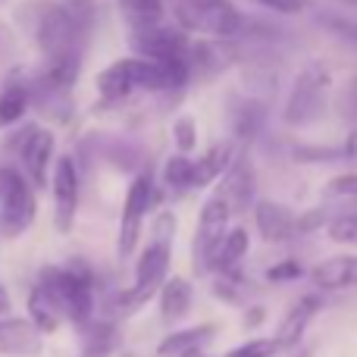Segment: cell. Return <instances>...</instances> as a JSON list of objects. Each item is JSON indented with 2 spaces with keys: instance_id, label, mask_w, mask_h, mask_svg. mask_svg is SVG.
<instances>
[{
  "instance_id": "obj_1",
  "label": "cell",
  "mask_w": 357,
  "mask_h": 357,
  "mask_svg": "<svg viewBox=\"0 0 357 357\" xmlns=\"http://www.w3.org/2000/svg\"><path fill=\"white\" fill-rule=\"evenodd\" d=\"M29 13L31 38H35L44 63L85 56V44L91 38L94 19H98L94 0H44V3H31Z\"/></svg>"
},
{
  "instance_id": "obj_2",
  "label": "cell",
  "mask_w": 357,
  "mask_h": 357,
  "mask_svg": "<svg viewBox=\"0 0 357 357\" xmlns=\"http://www.w3.org/2000/svg\"><path fill=\"white\" fill-rule=\"evenodd\" d=\"M38 289L47 291V298L56 304L63 320L85 326L91 323L94 310V276L85 264H69V266H44L38 276Z\"/></svg>"
},
{
  "instance_id": "obj_3",
  "label": "cell",
  "mask_w": 357,
  "mask_h": 357,
  "mask_svg": "<svg viewBox=\"0 0 357 357\" xmlns=\"http://www.w3.org/2000/svg\"><path fill=\"white\" fill-rule=\"evenodd\" d=\"M329 104H333V73L323 60H310L301 66L295 85L289 91V104H285V126L291 129H304L314 126L326 116Z\"/></svg>"
},
{
  "instance_id": "obj_4",
  "label": "cell",
  "mask_w": 357,
  "mask_h": 357,
  "mask_svg": "<svg viewBox=\"0 0 357 357\" xmlns=\"http://www.w3.org/2000/svg\"><path fill=\"white\" fill-rule=\"evenodd\" d=\"M167 10L173 13L176 29L185 35L201 38H232L241 31L245 16L229 0H167Z\"/></svg>"
},
{
  "instance_id": "obj_5",
  "label": "cell",
  "mask_w": 357,
  "mask_h": 357,
  "mask_svg": "<svg viewBox=\"0 0 357 357\" xmlns=\"http://www.w3.org/2000/svg\"><path fill=\"white\" fill-rule=\"evenodd\" d=\"M169 260H173V245H169V238H154L142 254H138L132 289L119 291V295L113 298L116 314H132V310L148 304L151 298L160 291L163 276H167V270H169Z\"/></svg>"
},
{
  "instance_id": "obj_6",
  "label": "cell",
  "mask_w": 357,
  "mask_h": 357,
  "mask_svg": "<svg viewBox=\"0 0 357 357\" xmlns=\"http://www.w3.org/2000/svg\"><path fill=\"white\" fill-rule=\"evenodd\" d=\"M38 213L35 188L16 167H0V235L19 238L29 232Z\"/></svg>"
},
{
  "instance_id": "obj_7",
  "label": "cell",
  "mask_w": 357,
  "mask_h": 357,
  "mask_svg": "<svg viewBox=\"0 0 357 357\" xmlns=\"http://www.w3.org/2000/svg\"><path fill=\"white\" fill-rule=\"evenodd\" d=\"M132 41V56H142V60H154L163 66H178L188 69L195 75V44L188 41V35L169 25H154V29L144 31H129Z\"/></svg>"
},
{
  "instance_id": "obj_8",
  "label": "cell",
  "mask_w": 357,
  "mask_h": 357,
  "mask_svg": "<svg viewBox=\"0 0 357 357\" xmlns=\"http://www.w3.org/2000/svg\"><path fill=\"white\" fill-rule=\"evenodd\" d=\"M154 169H142L132 178L123 204V220H119V260H129L138 251V238L144 229V216L154 207Z\"/></svg>"
},
{
  "instance_id": "obj_9",
  "label": "cell",
  "mask_w": 357,
  "mask_h": 357,
  "mask_svg": "<svg viewBox=\"0 0 357 357\" xmlns=\"http://www.w3.org/2000/svg\"><path fill=\"white\" fill-rule=\"evenodd\" d=\"M222 204L229 207V216L245 213L257 204V169L251 163V151L238 148L232 154V163L226 167V173L220 176V191H216Z\"/></svg>"
},
{
  "instance_id": "obj_10",
  "label": "cell",
  "mask_w": 357,
  "mask_h": 357,
  "mask_svg": "<svg viewBox=\"0 0 357 357\" xmlns=\"http://www.w3.org/2000/svg\"><path fill=\"white\" fill-rule=\"evenodd\" d=\"M229 207L220 197H207L197 216V229H195V245H191V260H195V273L197 276H207L210 264H213V254L220 248L222 235L229 232Z\"/></svg>"
},
{
  "instance_id": "obj_11",
  "label": "cell",
  "mask_w": 357,
  "mask_h": 357,
  "mask_svg": "<svg viewBox=\"0 0 357 357\" xmlns=\"http://www.w3.org/2000/svg\"><path fill=\"white\" fill-rule=\"evenodd\" d=\"M50 188H54V226L56 232H69L79 213V167L69 154L56 160Z\"/></svg>"
},
{
  "instance_id": "obj_12",
  "label": "cell",
  "mask_w": 357,
  "mask_h": 357,
  "mask_svg": "<svg viewBox=\"0 0 357 357\" xmlns=\"http://www.w3.org/2000/svg\"><path fill=\"white\" fill-rule=\"evenodd\" d=\"M54 132L44 126H31L22 135V148H19V160H22V173L29 178L31 188H44L47 185V169L54 160Z\"/></svg>"
},
{
  "instance_id": "obj_13",
  "label": "cell",
  "mask_w": 357,
  "mask_h": 357,
  "mask_svg": "<svg viewBox=\"0 0 357 357\" xmlns=\"http://www.w3.org/2000/svg\"><path fill=\"white\" fill-rule=\"evenodd\" d=\"M254 226H257V232L264 241L282 245V241H289L291 235H298V213L279 201L260 197V201L254 204Z\"/></svg>"
},
{
  "instance_id": "obj_14",
  "label": "cell",
  "mask_w": 357,
  "mask_h": 357,
  "mask_svg": "<svg viewBox=\"0 0 357 357\" xmlns=\"http://www.w3.org/2000/svg\"><path fill=\"white\" fill-rule=\"evenodd\" d=\"M44 351L41 333L25 317H0V354L3 357H38Z\"/></svg>"
},
{
  "instance_id": "obj_15",
  "label": "cell",
  "mask_w": 357,
  "mask_h": 357,
  "mask_svg": "<svg viewBox=\"0 0 357 357\" xmlns=\"http://www.w3.org/2000/svg\"><path fill=\"white\" fill-rule=\"evenodd\" d=\"M310 282L320 291H345L357 289V254H335L310 266Z\"/></svg>"
},
{
  "instance_id": "obj_16",
  "label": "cell",
  "mask_w": 357,
  "mask_h": 357,
  "mask_svg": "<svg viewBox=\"0 0 357 357\" xmlns=\"http://www.w3.org/2000/svg\"><path fill=\"white\" fill-rule=\"evenodd\" d=\"M320 307H323V298H320V295H304V298H298L295 307L285 314V320L279 323L276 335H273V342H276L279 351H291V348H295L298 342L304 339V333H307L310 320L320 314Z\"/></svg>"
},
{
  "instance_id": "obj_17",
  "label": "cell",
  "mask_w": 357,
  "mask_h": 357,
  "mask_svg": "<svg viewBox=\"0 0 357 357\" xmlns=\"http://www.w3.org/2000/svg\"><path fill=\"white\" fill-rule=\"evenodd\" d=\"M248 248H251V232L245 226H235L222 235L220 248L213 254V264H210V273L216 276H235L238 264L248 257Z\"/></svg>"
},
{
  "instance_id": "obj_18",
  "label": "cell",
  "mask_w": 357,
  "mask_h": 357,
  "mask_svg": "<svg viewBox=\"0 0 357 357\" xmlns=\"http://www.w3.org/2000/svg\"><path fill=\"white\" fill-rule=\"evenodd\" d=\"M191 282L182 276H173L160 285L157 298H160V320L163 323H178L191 310Z\"/></svg>"
},
{
  "instance_id": "obj_19",
  "label": "cell",
  "mask_w": 357,
  "mask_h": 357,
  "mask_svg": "<svg viewBox=\"0 0 357 357\" xmlns=\"http://www.w3.org/2000/svg\"><path fill=\"white\" fill-rule=\"evenodd\" d=\"M213 335H216L213 323L182 329V333H169L167 339L157 345V357H185V354H191V351H201V348L207 345Z\"/></svg>"
},
{
  "instance_id": "obj_20",
  "label": "cell",
  "mask_w": 357,
  "mask_h": 357,
  "mask_svg": "<svg viewBox=\"0 0 357 357\" xmlns=\"http://www.w3.org/2000/svg\"><path fill=\"white\" fill-rule=\"evenodd\" d=\"M119 13H123L129 31H144L163 25L167 19V0H119Z\"/></svg>"
},
{
  "instance_id": "obj_21",
  "label": "cell",
  "mask_w": 357,
  "mask_h": 357,
  "mask_svg": "<svg viewBox=\"0 0 357 357\" xmlns=\"http://www.w3.org/2000/svg\"><path fill=\"white\" fill-rule=\"evenodd\" d=\"M31 107V85L22 79H10L0 88V129L16 126Z\"/></svg>"
},
{
  "instance_id": "obj_22",
  "label": "cell",
  "mask_w": 357,
  "mask_h": 357,
  "mask_svg": "<svg viewBox=\"0 0 357 357\" xmlns=\"http://www.w3.org/2000/svg\"><path fill=\"white\" fill-rule=\"evenodd\" d=\"M232 154L235 148L229 142H220L213 144V148H207L195 163V188H204V185H210L213 178H220L222 173H226V167L232 163Z\"/></svg>"
},
{
  "instance_id": "obj_23",
  "label": "cell",
  "mask_w": 357,
  "mask_h": 357,
  "mask_svg": "<svg viewBox=\"0 0 357 357\" xmlns=\"http://www.w3.org/2000/svg\"><path fill=\"white\" fill-rule=\"evenodd\" d=\"M29 323L38 329L41 335H47V333H56L60 329V323H63V317H60V310H56V304L47 298V291L44 289H31V295H29Z\"/></svg>"
},
{
  "instance_id": "obj_24",
  "label": "cell",
  "mask_w": 357,
  "mask_h": 357,
  "mask_svg": "<svg viewBox=\"0 0 357 357\" xmlns=\"http://www.w3.org/2000/svg\"><path fill=\"white\" fill-rule=\"evenodd\" d=\"M85 339H82V357H110L119 342V333L110 320L104 323H85Z\"/></svg>"
},
{
  "instance_id": "obj_25",
  "label": "cell",
  "mask_w": 357,
  "mask_h": 357,
  "mask_svg": "<svg viewBox=\"0 0 357 357\" xmlns=\"http://www.w3.org/2000/svg\"><path fill=\"white\" fill-rule=\"evenodd\" d=\"M163 188L173 191V197H178L182 191L195 188V163L185 154H173L163 163Z\"/></svg>"
},
{
  "instance_id": "obj_26",
  "label": "cell",
  "mask_w": 357,
  "mask_h": 357,
  "mask_svg": "<svg viewBox=\"0 0 357 357\" xmlns=\"http://www.w3.org/2000/svg\"><path fill=\"white\" fill-rule=\"evenodd\" d=\"M260 119H264V107L254 104V100H241L238 104V116H235V132L241 138H251L257 132Z\"/></svg>"
},
{
  "instance_id": "obj_27",
  "label": "cell",
  "mask_w": 357,
  "mask_h": 357,
  "mask_svg": "<svg viewBox=\"0 0 357 357\" xmlns=\"http://www.w3.org/2000/svg\"><path fill=\"white\" fill-rule=\"evenodd\" d=\"M173 138H176L178 154L188 157L191 151H195V144H197V126H195V119H191V116H178L176 123H173Z\"/></svg>"
},
{
  "instance_id": "obj_28",
  "label": "cell",
  "mask_w": 357,
  "mask_h": 357,
  "mask_svg": "<svg viewBox=\"0 0 357 357\" xmlns=\"http://www.w3.org/2000/svg\"><path fill=\"white\" fill-rule=\"evenodd\" d=\"M276 354H279V348L273 339H251L245 345L232 348L226 357H276Z\"/></svg>"
},
{
  "instance_id": "obj_29",
  "label": "cell",
  "mask_w": 357,
  "mask_h": 357,
  "mask_svg": "<svg viewBox=\"0 0 357 357\" xmlns=\"http://www.w3.org/2000/svg\"><path fill=\"white\" fill-rule=\"evenodd\" d=\"M329 238L335 241H357V213H342L329 220Z\"/></svg>"
},
{
  "instance_id": "obj_30",
  "label": "cell",
  "mask_w": 357,
  "mask_h": 357,
  "mask_svg": "<svg viewBox=\"0 0 357 357\" xmlns=\"http://www.w3.org/2000/svg\"><path fill=\"white\" fill-rule=\"evenodd\" d=\"M323 191H326L329 197H348V201H357V173L329 178Z\"/></svg>"
},
{
  "instance_id": "obj_31",
  "label": "cell",
  "mask_w": 357,
  "mask_h": 357,
  "mask_svg": "<svg viewBox=\"0 0 357 357\" xmlns=\"http://www.w3.org/2000/svg\"><path fill=\"white\" fill-rule=\"evenodd\" d=\"M301 264H298V260H279L276 266H270V270H266V279H270V282H285V279H298L301 276Z\"/></svg>"
},
{
  "instance_id": "obj_32",
  "label": "cell",
  "mask_w": 357,
  "mask_h": 357,
  "mask_svg": "<svg viewBox=\"0 0 357 357\" xmlns=\"http://www.w3.org/2000/svg\"><path fill=\"white\" fill-rule=\"evenodd\" d=\"M254 3H260L264 10L282 13V16H298V13L307 6V0H254Z\"/></svg>"
},
{
  "instance_id": "obj_33",
  "label": "cell",
  "mask_w": 357,
  "mask_h": 357,
  "mask_svg": "<svg viewBox=\"0 0 357 357\" xmlns=\"http://www.w3.org/2000/svg\"><path fill=\"white\" fill-rule=\"evenodd\" d=\"M339 110L345 113L351 123H357V79L348 82V88L339 94Z\"/></svg>"
},
{
  "instance_id": "obj_34",
  "label": "cell",
  "mask_w": 357,
  "mask_h": 357,
  "mask_svg": "<svg viewBox=\"0 0 357 357\" xmlns=\"http://www.w3.org/2000/svg\"><path fill=\"white\" fill-rule=\"evenodd\" d=\"M10 50H13V31L6 22H0V60H3Z\"/></svg>"
},
{
  "instance_id": "obj_35",
  "label": "cell",
  "mask_w": 357,
  "mask_h": 357,
  "mask_svg": "<svg viewBox=\"0 0 357 357\" xmlns=\"http://www.w3.org/2000/svg\"><path fill=\"white\" fill-rule=\"evenodd\" d=\"M342 157H357V129L351 132V135H348V142L345 144H342Z\"/></svg>"
},
{
  "instance_id": "obj_36",
  "label": "cell",
  "mask_w": 357,
  "mask_h": 357,
  "mask_svg": "<svg viewBox=\"0 0 357 357\" xmlns=\"http://www.w3.org/2000/svg\"><path fill=\"white\" fill-rule=\"evenodd\" d=\"M264 317H266V310H264V307H254V310H248V320H245V323H248V326H257V323L264 320Z\"/></svg>"
},
{
  "instance_id": "obj_37",
  "label": "cell",
  "mask_w": 357,
  "mask_h": 357,
  "mask_svg": "<svg viewBox=\"0 0 357 357\" xmlns=\"http://www.w3.org/2000/svg\"><path fill=\"white\" fill-rule=\"evenodd\" d=\"M10 314V295H6V289L0 285V317Z\"/></svg>"
},
{
  "instance_id": "obj_38",
  "label": "cell",
  "mask_w": 357,
  "mask_h": 357,
  "mask_svg": "<svg viewBox=\"0 0 357 357\" xmlns=\"http://www.w3.org/2000/svg\"><path fill=\"white\" fill-rule=\"evenodd\" d=\"M339 3H348V6H354L357 10V0H339Z\"/></svg>"
},
{
  "instance_id": "obj_39",
  "label": "cell",
  "mask_w": 357,
  "mask_h": 357,
  "mask_svg": "<svg viewBox=\"0 0 357 357\" xmlns=\"http://www.w3.org/2000/svg\"><path fill=\"white\" fill-rule=\"evenodd\" d=\"M295 357H314V351L307 348V351H301V354H295Z\"/></svg>"
},
{
  "instance_id": "obj_40",
  "label": "cell",
  "mask_w": 357,
  "mask_h": 357,
  "mask_svg": "<svg viewBox=\"0 0 357 357\" xmlns=\"http://www.w3.org/2000/svg\"><path fill=\"white\" fill-rule=\"evenodd\" d=\"M185 357H204L201 351H191V354H185Z\"/></svg>"
},
{
  "instance_id": "obj_41",
  "label": "cell",
  "mask_w": 357,
  "mask_h": 357,
  "mask_svg": "<svg viewBox=\"0 0 357 357\" xmlns=\"http://www.w3.org/2000/svg\"><path fill=\"white\" fill-rule=\"evenodd\" d=\"M3 3H6V0H0V6H3Z\"/></svg>"
}]
</instances>
